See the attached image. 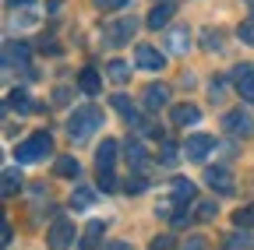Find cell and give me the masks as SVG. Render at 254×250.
<instances>
[{"label": "cell", "instance_id": "cell-1", "mask_svg": "<svg viewBox=\"0 0 254 250\" xmlns=\"http://www.w3.org/2000/svg\"><path fill=\"white\" fill-rule=\"evenodd\" d=\"M103 127V109L99 106H78L67 120V138L71 141H85L88 134H95Z\"/></svg>", "mask_w": 254, "mask_h": 250}, {"label": "cell", "instance_id": "cell-2", "mask_svg": "<svg viewBox=\"0 0 254 250\" xmlns=\"http://www.w3.org/2000/svg\"><path fill=\"white\" fill-rule=\"evenodd\" d=\"M53 151V138L46 134V131H39V134H32V138H25L18 148H14V162L18 166H32V162H46V155Z\"/></svg>", "mask_w": 254, "mask_h": 250}, {"label": "cell", "instance_id": "cell-3", "mask_svg": "<svg viewBox=\"0 0 254 250\" xmlns=\"http://www.w3.org/2000/svg\"><path fill=\"white\" fill-rule=\"evenodd\" d=\"M46 243L53 250H71L74 247V222L71 218H53V226L46 229Z\"/></svg>", "mask_w": 254, "mask_h": 250}, {"label": "cell", "instance_id": "cell-4", "mask_svg": "<svg viewBox=\"0 0 254 250\" xmlns=\"http://www.w3.org/2000/svg\"><path fill=\"white\" fill-rule=\"evenodd\" d=\"M212 151H215V138H212V134H190L187 145H184L187 162H205Z\"/></svg>", "mask_w": 254, "mask_h": 250}, {"label": "cell", "instance_id": "cell-5", "mask_svg": "<svg viewBox=\"0 0 254 250\" xmlns=\"http://www.w3.org/2000/svg\"><path fill=\"white\" fill-rule=\"evenodd\" d=\"M222 131L233 134V138H247V134H254V116L244 109H233V113L222 116Z\"/></svg>", "mask_w": 254, "mask_h": 250}, {"label": "cell", "instance_id": "cell-6", "mask_svg": "<svg viewBox=\"0 0 254 250\" xmlns=\"http://www.w3.org/2000/svg\"><path fill=\"white\" fill-rule=\"evenodd\" d=\"M138 32V21L134 18H120V21H110L106 25V43H113V46H124L127 39H131Z\"/></svg>", "mask_w": 254, "mask_h": 250}, {"label": "cell", "instance_id": "cell-7", "mask_svg": "<svg viewBox=\"0 0 254 250\" xmlns=\"http://www.w3.org/2000/svg\"><path fill=\"white\" fill-rule=\"evenodd\" d=\"M205 183L212 187V191H219V194H233L237 191V180H233V173L226 166H212L205 173Z\"/></svg>", "mask_w": 254, "mask_h": 250}, {"label": "cell", "instance_id": "cell-8", "mask_svg": "<svg viewBox=\"0 0 254 250\" xmlns=\"http://www.w3.org/2000/svg\"><path fill=\"white\" fill-rule=\"evenodd\" d=\"M134 64H138L141 71H163V67H166V56L159 53L155 46H138V50H134Z\"/></svg>", "mask_w": 254, "mask_h": 250}, {"label": "cell", "instance_id": "cell-9", "mask_svg": "<svg viewBox=\"0 0 254 250\" xmlns=\"http://www.w3.org/2000/svg\"><path fill=\"white\" fill-rule=\"evenodd\" d=\"M141 106H145L148 113H159L163 106H170V88H166V85H148L145 96H141Z\"/></svg>", "mask_w": 254, "mask_h": 250}, {"label": "cell", "instance_id": "cell-10", "mask_svg": "<svg viewBox=\"0 0 254 250\" xmlns=\"http://www.w3.org/2000/svg\"><path fill=\"white\" fill-rule=\"evenodd\" d=\"M124 151H127V162H131V169H134V173H145V169H148V151H145L141 138H127Z\"/></svg>", "mask_w": 254, "mask_h": 250}, {"label": "cell", "instance_id": "cell-11", "mask_svg": "<svg viewBox=\"0 0 254 250\" xmlns=\"http://www.w3.org/2000/svg\"><path fill=\"white\" fill-rule=\"evenodd\" d=\"M233 81H237V92H240V99H244V102H254V67L240 64V67L233 71Z\"/></svg>", "mask_w": 254, "mask_h": 250}, {"label": "cell", "instance_id": "cell-12", "mask_svg": "<svg viewBox=\"0 0 254 250\" xmlns=\"http://www.w3.org/2000/svg\"><path fill=\"white\" fill-rule=\"evenodd\" d=\"M117 151H120V145L113 141V138H106L99 148H95V162H99V173L103 169H113L117 166Z\"/></svg>", "mask_w": 254, "mask_h": 250}, {"label": "cell", "instance_id": "cell-13", "mask_svg": "<svg viewBox=\"0 0 254 250\" xmlns=\"http://www.w3.org/2000/svg\"><path fill=\"white\" fill-rule=\"evenodd\" d=\"M170 198H173L177 204H190V201H194V183H190L187 176H177V180L170 183Z\"/></svg>", "mask_w": 254, "mask_h": 250}, {"label": "cell", "instance_id": "cell-14", "mask_svg": "<svg viewBox=\"0 0 254 250\" xmlns=\"http://www.w3.org/2000/svg\"><path fill=\"white\" fill-rule=\"evenodd\" d=\"M170 116H173V123H177V127H194V123L201 120L198 106H190V102H184V106H173V109H170Z\"/></svg>", "mask_w": 254, "mask_h": 250}, {"label": "cell", "instance_id": "cell-15", "mask_svg": "<svg viewBox=\"0 0 254 250\" xmlns=\"http://www.w3.org/2000/svg\"><path fill=\"white\" fill-rule=\"evenodd\" d=\"M170 18H173V4H170V0H159V4L152 7V14H148V28L159 32V28L170 25Z\"/></svg>", "mask_w": 254, "mask_h": 250}, {"label": "cell", "instance_id": "cell-16", "mask_svg": "<svg viewBox=\"0 0 254 250\" xmlns=\"http://www.w3.org/2000/svg\"><path fill=\"white\" fill-rule=\"evenodd\" d=\"M4 64H7V67H14V64L25 67V64H28V46H25V43H7V46H4Z\"/></svg>", "mask_w": 254, "mask_h": 250}, {"label": "cell", "instance_id": "cell-17", "mask_svg": "<svg viewBox=\"0 0 254 250\" xmlns=\"http://www.w3.org/2000/svg\"><path fill=\"white\" fill-rule=\"evenodd\" d=\"M166 50L170 53H187L190 50V32L187 28H173V32L166 36Z\"/></svg>", "mask_w": 254, "mask_h": 250}, {"label": "cell", "instance_id": "cell-18", "mask_svg": "<svg viewBox=\"0 0 254 250\" xmlns=\"http://www.w3.org/2000/svg\"><path fill=\"white\" fill-rule=\"evenodd\" d=\"M103 233H106V222H103V218H92L88 229H85V236H81V250H92L95 243L103 240Z\"/></svg>", "mask_w": 254, "mask_h": 250}, {"label": "cell", "instance_id": "cell-19", "mask_svg": "<svg viewBox=\"0 0 254 250\" xmlns=\"http://www.w3.org/2000/svg\"><path fill=\"white\" fill-rule=\"evenodd\" d=\"M78 88L85 92V96H95V92L103 88V78H99V71H92V67H85V71L78 74Z\"/></svg>", "mask_w": 254, "mask_h": 250}, {"label": "cell", "instance_id": "cell-20", "mask_svg": "<svg viewBox=\"0 0 254 250\" xmlns=\"http://www.w3.org/2000/svg\"><path fill=\"white\" fill-rule=\"evenodd\" d=\"M0 187H4V198H14L18 191H21V176H18V169H4V180H0Z\"/></svg>", "mask_w": 254, "mask_h": 250}, {"label": "cell", "instance_id": "cell-21", "mask_svg": "<svg viewBox=\"0 0 254 250\" xmlns=\"http://www.w3.org/2000/svg\"><path fill=\"white\" fill-rule=\"evenodd\" d=\"M106 78L117 81V85H124L127 78H131V67H127L124 60H110V64H106Z\"/></svg>", "mask_w": 254, "mask_h": 250}, {"label": "cell", "instance_id": "cell-22", "mask_svg": "<svg viewBox=\"0 0 254 250\" xmlns=\"http://www.w3.org/2000/svg\"><path fill=\"white\" fill-rule=\"evenodd\" d=\"M7 106H11V109H18V113H28V109H39V102H32V99L25 96V92H11V96H7Z\"/></svg>", "mask_w": 254, "mask_h": 250}, {"label": "cell", "instance_id": "cell-23", "mask_svg": "<svg viewBox=\"0 0 254 250\" xmlns=\"http://www.w3.org/2000/svg\"><path fill=\"white\" fill-rule=\"evenodd\" d=\"M177 155H180V148L163 138V148H159V166H177Z\"/></svg>", "mask_w": 254, "mask_h": 250}, {"label": "cell", "instance_id": "cell-24", "mask_svg": "<svg viewBox=\"0 0 254 250\" xmlns=\"http://www.w3.org/2000/svg\"><path fill=\"white\" fill-rule=\"evenodd\" d=\"M81 173V162L71 159V155H64V159H57V176H78Z\"/></svg>", "mask_w": 254, "mask_h": 250}, {"label": "cell", "instance_id": "cell-25", "mask_svg": "<svg viewBox=\"0 0 254 250\" xmlns=\"http://www.w3.org/2000/svg\"><path fill=\"white\" fill-rule=\"evenodd\" d=\"M124 191H127V194H145V191H148V176H145V173H134V176H127Z\"/></svg>", "mask_w": 254, "mask_h": 250}, {"label": "cell", "instance_id": "cell-26", "mask_svg": "<svg viewBox=\"0 0 254 250\" xmlns=\"http://www.w3.org/2000/svg\"><path fill=\"white\" fill-rule=\"evenodd\" d=\"M92 201H95V194L88 191V187H78V191L71 194V204L74 208H92Z\"/></svg>", "mask_w": 254, "mask_h": 250}, {"label": "cell", "instance_id": "cell-27", "mask_svg": "<svg viewBox=\"0 0 254 250\" xmlns=\"http://www.w3.org/2000/svg\"><path fill=\"white\" fill-rule=\"evenodd\" d=\"M233 222H237L240 229H251V226H254V204H247V208H237Z\"/></svg>", "mask_w": 254, "mask_h": 250}, {"label": "cell", "instance_id": "cell-28", "mask_svg": "<svg viewBox=\"0 0 254 250\" xmlns=\"http://www.w3.org/2000/svg\"><path fill=\"white\" fill-rule=\"evenodd\" d=\"M194 218H198V222H212V218H215V201H201L194 208Z\"/></svg>", "mask_w": 254, "mask_h": 250}, {"label": "cell", "instance_id": "cell-29", "mask_svg": "<svg viewBox=\"0 0 254 250\" xmlns=\"http://www.w3.org/2000/svg\"><path fill=\"white\" fill-rule=\"evenodd\" d=\"M237 36H240V43H247V46H254V14L237 28Z\"/></svg>", "mask_w": 254, "mask_h": 250}, {"label": "cell", "instance_id": "cell-30", "mask_svg": "<svg viewBox=\"0 0 254 250\" xmlns=\"http://www.w3.org/2000/svg\"><path fill=\"white\" fill-rule=\"evenodd\" d=\"M99 187H103V194H113V191H117V176H113V169H103V173H99Z\"/></svg>", "mask_w": 254, "mask_h": 250}, {"label": "cell", "instance_id": "cell-31", "mask_svg": "<svg viewBox=\"0 0 254 250\" xmlns=\"http://www.w3.org/2000/svg\"><path fill=\"white\" fill-rule=\"evenodd\" d=\"M222 250H247V236H226V240H222Z\"/></svg>", "mask_w": 254, "mask_h": 250}, {"label": "cell", "instance_id": "cell-32", "mask_svg": "<svg viewBox=\"0 0 254 250\" xmlns=\"http://www.w3.org/2000/svg\"><path fill=\"white\" fill-rule=\"evenodd\" d=\"M208 96H212V99H215V102H219V99H222V96H226V78H215V81H212V85H208Z\"/></svg>", "mask_w": 254, "mask_h": 250}, {"label": "cell", "instance_id": "cell-33", "mask_svg": "<svg viewBox=\"0 0 254 250\" xmlns=\"http://www.w3.org/2000/svg\"><path fill=\"white\" fill-rule=\"evenodd\" d=\"M99 11H120V7H127V0H92Z\"/></svg>", "mask_w": 254, "mask_h": 250}, {"label": "cell", "instance_id": "cell-34", "mask_svg": "<svg viewBox=\"0 0 254 250\" xmlns=\"http://www.w3.org/2000/svg\"><path fill=\"white\" fill-rule=\"evenodd\" d=\"M180 250H212V247H208V240H201V236H190Z\"/></svg>", "mask_w": 254, "mask_h": 250}, {"label": "cell", "instance_id": "cell-35", "mask_svg": "<svg viewBox=\"0 0 254 250\" xmlns=\"http://www.w3.org/2000/svg\"><path fill=\"white\" fill-rule=\"evenodd\" d=\"M173 243H170V236H159V240H152V250H170Z\"/></svg>", "mask_w": 254, "mask_h": 250}, {"label": "cell", "instance_id": "cell-36", "mask_svg": "<svg viewBox=\"0 0 254 250\" xmlns=\"http://www.w3.org/2000/svg\"><path fill=\"white\" fill-rule=\"evenodd\" d=\"M106 250H134V247H131V243H127V240H117V243H110Z\"/></svg>", "mask_w": 254, "mask_h": 250}, {"label": "cell", "instance_id": "cell-37", "mask_svg": "<svg viewBox=\"0 0 254 250\" xmlns=\"http://www.w3.org/2000/svg\"><path fill=\"white\" fill-rule=\"evenodd\" d=\"M11 240H14V229H11V222H4V247H11Z\"/></svg>", "mask_w": 254, "mask_h": 250}, {"label": "cell", "instance_id": "cell-38", "mask_svg": "<svg viewBox=\"0 0 254 250\" xmlns=\"http://www.w3.org/2000/svg\"><path fill=\"white\" fill-rule=\"evenodd\" d=\"M7 4H28V0H7Z\"/></svg>", "mask_w": 254, "mask_h": 250}, {"label": "cell", "instance_id": "cell-39", "mask_svg": "<svg viewBox=\"0 0 254 250\" xmlns=\"http://www.w3.org/2000/svg\"><path fill=\"white\" fill-rule=\"evenodd\" d=\"M247 4H251V7H254V0H247Z\"/></svg>", "mask_w": 254, "mask_h": 250}]
</instances>
